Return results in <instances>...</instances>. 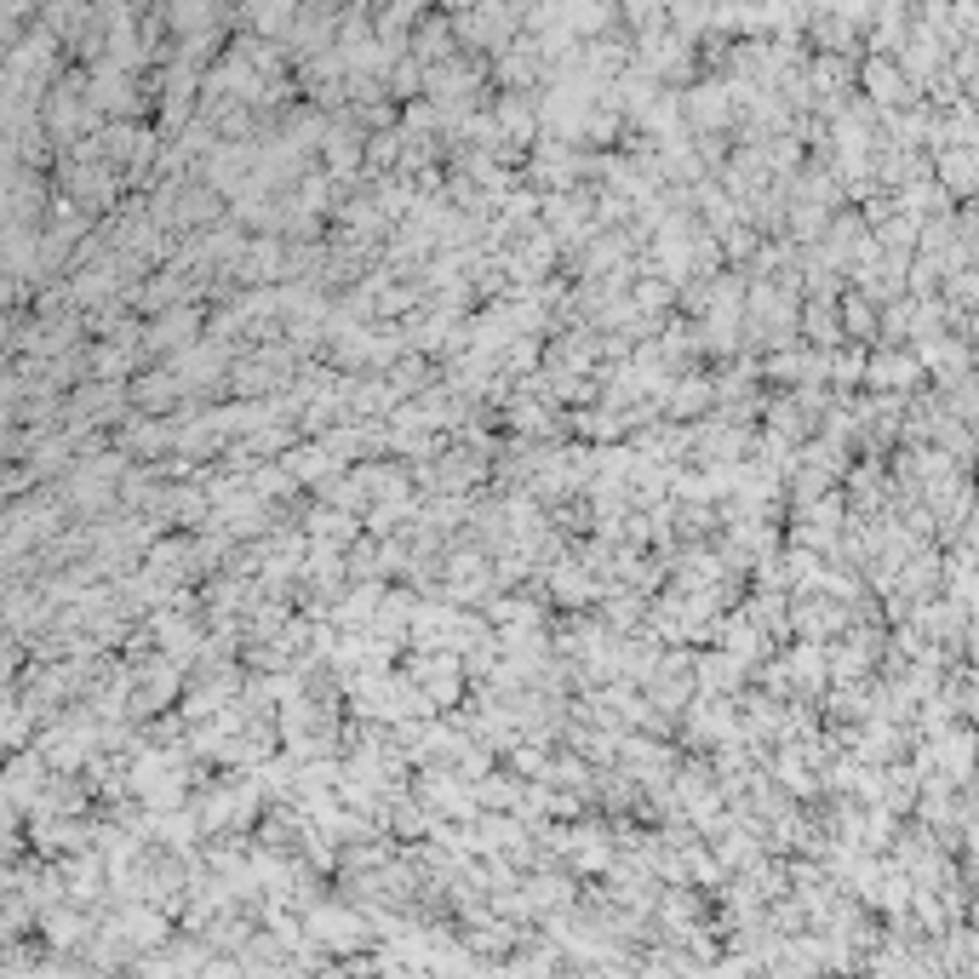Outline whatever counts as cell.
<instances>
[{
  "mask_svg": "<svg viewBox=\"0 0 979 979\" xmlns=\"http://www.w3.org/2000/svg\"><path fill=\"white\" fill-rule=\"evenodd\" d=\"M922 362L910 350H894V344H877V350H865V378L859 384L865 390H900V395H910V390H922Z\"/></svg>",
  "mask_w": 979,
  "mask_h": 979,
  "instance_id": "cell-1",
  "label": "cell"
},
{
  "mask_svg": "<svg viewBox=\"0 0 979 979\" xmlns=\"http://www.w3.org/2000/svg\"><path fill=\"white\" fill-rule=\"evenodd\" d=\"M710 402H717V390H710V372H687V378H671V390H664L659 413L676 418V425H694V418H705Z\"/></svg>",
  "mask_w": 979,
  "mask_h": 979,
  "instance_id": "cell-2",
  "label": "cell"
},
{
  "mask_svg": "<svg viewBox=\"0 0 979 979\" xmlns=\"http://www.w3.org/2000/svg\"><path fill=\"white\" fill-rule=\"evenodd\" d=\"M309 539H327V544H355V516L350 510H316L309 516Z\"/></svg>",
  "mask_w": 979,
  "mask_h": 979,
  "instance_id": "cell-5",
  "label": "cell"
},
{
  "mask_svg": "<svg viewBox=\"0 0 979 979\" xmlns=\"http://www.w3.org/2000/svg\"><path fill=\"white\" fill-rule=\"evenodd\" d=\"M304 928L316 933L321 945H332V951H344V945H362L367 940V928L355 922V910H332V905H316L304 917Z\"/></svg>",
  "mask_w": 979,
  "mask_h": 979,
  "instance_id": "cell-3",
  "label": "cell"
},
{
  "mask_svg": "<svg viewBox=\"0 0 979 979\" xmlns=\"http://www.w3.org/2000/svg\"><path fill=\"white\" fill-rule=\"evenodd\" d=\"M791 230H796V241H819L825 235V212H796Z\"/></svg>",
  "mask_w": 979,
  "mask_h": 979,
  "instance_id": "cell-7",
  "label": "cell"
},
{
  "mask_svg": "<svg viewBox=\"0 0 979 979\" xmlns=\"http://www.w3.org/2000/svg\"><path fill=\"white\" fill-rule=\"evenodd\" d=\"M671 304H676V281H664V276H641L631 286V309H636V316H664Z\"/></svg>",
  "mask_w": 979,
  "mask_h": 979,
  "instance_id": "cell-4",
  "label": "cell"
},
{
  "mask_svg": "<svg viewBox=\"0 0 979 979\" xmlns=\"http://www.w3.org/2000/svg\"><path fill=\"white\" fill-rule=\"evenodd\" d=\"M172 395H178V378H172V372H155V378H144V384H138V402H144V407H167Z\"/></svg>",
  "mask_w": 979,
  "mask_h": 979,
  "instance_id": "cell-6",
  "label": "cell"
},
{
  "mask_svg": "<svg viewBox=\"0 0 979 979\" xmlns=\"http://www.w3.org/2000/svg\"><path fill=\"white\" fill-rule=\"evenodd\" d=\"M945 184L956 195H968V161H963V155H951V161H945Z\"/></svg>",
  "mask_w": 979,
  "mask_h": 979,
  "instance_id": "cell-8",
  "label": "cell"
}]
</instances>
